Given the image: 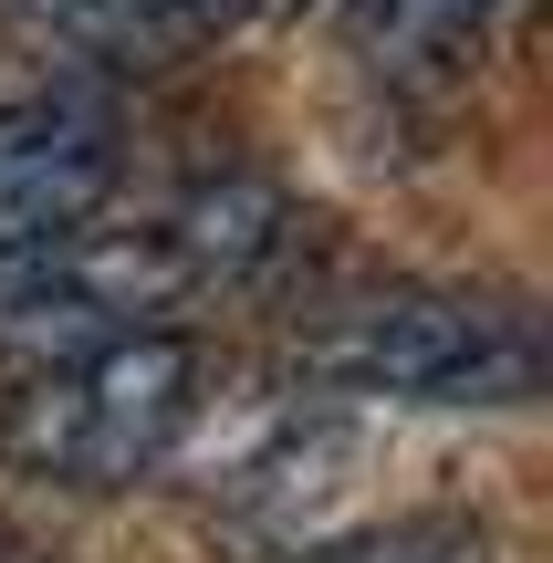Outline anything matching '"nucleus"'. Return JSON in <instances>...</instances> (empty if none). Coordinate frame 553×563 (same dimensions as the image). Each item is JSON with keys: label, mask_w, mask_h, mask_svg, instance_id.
Here are the masks:
<instances>
[{"label": "nucleus", "mask_w": 553, "mask_h": 563, "mask_svg": "<svg viewBox=\"0 0 553 563\" xmlns=\"http://www.w3.org/2000/svg\"><path fill=\"white\" fill-rule=\"evenodd\" d=\"M115 178H125V136L104 95L53 84V95L0 104V251H42L63 230H95Z\"/></svg>", "instance_id": "nucleus-3"}, {"label": "nucleus", "mask_w": 553, "mask_h": 563, "mask_svg": "<svg viewBox=\"0 0 553 563\" xmlns=\"http://www.w3.org/2000/svg\"><path fill=\"white\" fill-rule=\"evenodd\" d=\"M262 11H292V0H0L11 42H32L42 63H74V74H157Z\"/></svg>", "instance_id": "nucleus-4"}, {"label": "nucleus", "mask_w": 553, "mask_h": 563, "mask_svg": "<svg viewBox=\"0 0 553 563\" xmlns=\"http://www.w3.org/2000/svg\"><path fill=\"white\" fill-rule=\"evenodd\" d=\"M283 563H501V543L480 522H460V511H397V522L324 532V543H303Z\"/></svg>", "instance_id": "nucleus-6"}, {"label": "nucleus", "mask_w": 553, "mask_h": 563, "mask_svg": "<svg viewBox=\"0 0 553 563\" xmlns=\"http://www.w3.org/2000/svg\"><path fill=\"white\" fill-rule=\"evenodd\" d=\"M303 376L387 407H522L543 386V334L491 292H376L303 334Z\"/></svg>", "instance_id": "nucleus-2"}, {"label": "nucleus", "mask_w": 553, "mask_h": 563, "mask_svg": "<svg viewBox=\"0 0 553 563\" xmlns=\"http://www.w3.org/2000/svg\"><path fill=\"white\" fill-rule=\"evenodd\" d=\"M512 0H334V32L387 95H450Z\"/></svg>", "instance_id": "nucleus-5"}, {"label": "nucleus", "mask_w": 553, "mask_h": 563, "mask_svg": "<svg viewBox=\"0 0 553 563\" xmlns=\"http://www.w3.org/2000/svg\"><path fill=\"white\" fill-rule=\"evenodd\" d=\"M209 418V355L188 323H115V334L0 376V460L74 490H115L167 470Z\"/></svg>", "instance_id": "nucleus-1"}]
</instances>
